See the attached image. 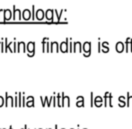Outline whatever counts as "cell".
Wrapping results in <instances>:
<instances>
[{
    "label": "cell",
    "mask_w": 132,
    "mask_h": 129,
    "mask_svg": "<svg viewBox=\"0 0 132 129\" xmlns=\"http://www.w3.org/2000/svg\"><path fill=\"white\" fill-rule=\"evenodd\" d=\"M91 49H92V46H91V42L90 41H85L83 45V51L84 53V56L85 58H88L90 57L91 55Z\"/></svg>",
    "instance_id": "cell-1"
},
{
    "label": "cell",
    "mask_w": 132,
    "mask_h": 129,
    "mask_svg": "<svg viewBox=\"0 0 132 129\" xmlns=\"http://www.w3.org/2000/svg\"><path fill=\"white\" fill-rule=\"evenodd\" d=\"M59 50L62 53H67L69 51V39L67 38L66 41L61 42L60 46H59Z\"/></svg>",
    "instance_id": "cell-2"
},
{
    "label": "cell",
    "mask_w": 132,
    "mask_h": 129,
    "mask_svg": "<svg viewBox=\"0 0 132 129\" xmlns=\"http://www.w3.org/2000/svg\"><path fill=\"white\" fill-rule=\"evenodd\" d=\"M27 51H28V56L30 58L33 57L35 55V43L32 41H30L27 44Z\"/></svg>",
    "instance_id": "cell-3"
},
{
    "label": "cell",
    "mask_w": 132,
    "mask_h": 129,
    "mask_svg": "<svg viewBox=\"0 0 132 129\" xmlns=\"http://www.w3.org/2000/svg\"><path fill=\"white\" fill-rule=\"evenodd\" d=\"M11 106L14 107V99L13 98V96H9L8 93H5V107Z\"/></svg>",
    "instance_id": "cell-4"
},
{
    "label": "cell",
    "mask_w": 132,
    "mask_h": 129,
    "mask_svg": "<svg viewBox=\"0 0 132 129\" xmlns=\"http://www.w3.org/2000/svg\"><path fill=\"white\" fill-rule=\"evenodd\" d=\"M61 99H62V107H70V98L66 96L64 93H61Z\"/></svg>",
    "instance_id": "cell-5"
},
{
    "label": "cell",
    "mask_w": 132,
    "mask_h": 129,
    "mask_svg": "<svg viewBox=\"0 0 132 129\" xmlns=\"http://www.w3.org/2000/svg\"><path fill=\"white\" fill-rule=\"evenodd\" d=\"M76 105L77 108H84L85 107V98L83 96H77Z\"/></svg>",
    "instance_id": "cell-6"
},
{
    "label": "cell",
    "mask_w": 132,
    "mask_h": 129,
    "mask_svg": "<svg viewBox=\"0 0 132 129\" xmlns=\"http://www.w3.org/2000/svg\"><path fill=\"white\" fill-rule=\"evenodd\" d=\"M103 98L102 96H96L94 98V106H96L97 108L103 106Z\"/></svg>",
    "instance_id": "cell-7"
},
{
    "label": "cell",
    "mask_w": 132,
    "mask_h": 129,
    "mask_svg": "<svg viewBox=\"0 0 132 129\" xmlns=\"http://www.w3.org/2000/svg\"><path fill=\"white\" fill-rule=\"evenodd\" d=\"M54 13H55V12H54V10H51V9H48V10L46 11L45 16H46V18H47L48 21H52V22H54V20H53Z\"/></svg>",
    "instance_id": "cell-8"
},
{
    "label": "cell",
    "mask_w": 132,
    "mask_h": 129,
    "mask_svg": "<svg viewBox=\"0 0 132 129\" xmlns=\"http://www.w3.org/2000/svg\"><path fill=\"white\" fill-rule=\"evenodd\" d=\"M82 49H83V46H82L81 42L77 41L74 43V49H73V52H82Z\"/></svg>",
    "instance_id": "cell-9"
},
{
    "label": "cell",
    "mask_w": 132,
    "mask_h": 129,
    "mask_svg": "<svg viewBox=\"0 0 132 129\" xmlns=\"http://www.w3.org/2000/svg\"><path fill=\"white\" fill-rule=\"evenodd\" d=\"M21 50L23 52H26V45H25V43L23 41L17 43V52H20Z\"/></svg>",
    "instance_id": "cell-10"
},
{
    "label": "cell",
    "mask_w": 132,
    "mask_h": 129,
    "mask_svg": "<svg viewBox=\"0 0 132 129\" xmlns=\"http://www.w3.org/2000/svg\"><path fill=\"white\" fill-rule=\"evenodd\" d=\"M115 49H116V51L118 53L123 52V51H124V44H123V42H121V41L117 42L116 46H115Z\"/></svg>",
    "instance_id": "cell-11"
},
{
    "label": "cell",
    "mask_w": 132,
    "mask_h": 129,
    "mask_svg": "<svg viewBox=\"0 0 132 129\" xmlns=\"http://www.w3.org/2000/svg\"><path fill=\"white\" fill-rule=\"evenodd\" d=\"M59 52V43L57 41H53L51 43V52Z\"/></svg>",
    "instance_id": "cell-12"
},
{
    "label": "cell",
    "mask_w": 132,
    "mask_h": 129,
    "mask_svg": "<svg viewBox=\"0 0 132 129\" xmlns=\"http://www.w3.org/2000/svg\"><path fill=\"white\" fill-rule=\"evenodd\" d=\"M13 9H14V14H13V18H14V21L16 20V14H18V15H19V20L21 21V19H22L21 14H23V13L21 12V10H20V9H16L14 5L13 6Z\"/></svg>",
    "instance_id": "cell-13"
},
{
    "label": "cell",
    "mask_w": 132,
    "mask_h": 129,
    "mask_svg": "<svg viewBox=\"0 0 132 129\" xmlns=\"http://www.w3.org/2000/svg\"><path fill=\"white\" fill-rule=\"evenodd\" d=\"M44 16H45V13L43 12V10H42V9H39V10L36 12V18L39 20V21H42V20H43Z\"/></svg>",
    "instance_id": "cell-14"
},
{
    "label": "cell",
    "mask_w": 132,
    "mask_h": 129,
    "mask_svg": "<svg viewBox=\"0 0 132 129\" xmlns=\"http://www.w3.org/2000/svg\"><path fill=\"white\" fill-rule=\"evenodd\" d=\"M119 100V106L120 108H124L125 106H127V103H126V98L124 96H120L118 99Z\"/></svg>",
    "instance_id": "cell-15"
},
{
    "label": "cell",
    "mask_w": 132,
    "mask_h": 129,
    "mask_svg": "<svg viewBox=\"0 0 132 129\" xmlns=\"http://www.w3.org/2000/svg\"><path fill=\"white\" fill-rule=\"evenodd\" d=\"M31 12H30V10H28V9H25V10H23V20H25V21H29L30 19H31Z\"/></svg>",
    "instance_id": "cell-16"
},
{
    "label": "cell",
    "mask_w": 132,
    "mask_h": 129,
    "mask_svg": "<svg viewBox=\"0 0 132 129\" xmlns=\"http://www.w3.org/2000/svg\"><path fill=\"white\" fill-rule=\"evenodd\" d=\"M26 106L29 107V108L34 106V97H33V96H28L27 97Z\"/></svg>",
    "instance_id": "cell-17"
},
{
    "label": "cell",
    "mask_w": 132,
    "mask_h": 129,
    "mask_svg": "<svg viewBox=\"0 0 132 129\" xmlns=\"http://www.w3.org/2000/svg\"><path fill=\"white\" fill-rule=\"evenodd\" d=\"M11 19V11L9 9L4 10V21H8Z\"/></svg>",
    "instance_id": "cell-18"
},
{
    "label": "cell",
    "mask_w": 132,
    "mask_h": 129,
    "mask_svg": "<svg viewBox=\"0 0 132 129\" xmlns=\"http://www.w3.org/2000/svg\"><path fill=\"white\" fill-rule=\"evenodd\" d=\"M108 45H109V43H108L107 41H104L102 43V50H103V52H104V53L109 52L110 49H109V46Z\"/></svg>",
    "instance_id": "cell-19"
},
{
    "label": "cell",
    "mask_w": 132,
    "mask_h": 129,
    "mask_svg": "<svg viewBox=\"0 0 132 129\" xmlns=\"http://www.w3.org/2000/svg\"><path fill=\"white\" fill-rule=\"evenodd\" d=\"M130 40L131 38H128L127 40H126V42H125V47H126V52L129 53L130 52Z\"/></svg>",
    "instance_id": "cell-20"
},
{
    "label": "cell",
    "mask_w": 132,
    "mask_h": 129,
    "mask_svg": "<svg viewBox=\"0 0 132 129\" xmlns=\"http://www.w3.org/2000/svg\"><path fill=\"white\" fill-rule=\"evenodd\" d=\"M23 93H18V107H23Z\"/></svg>",
    "instance_id": "cell-21"
},
{
    "label": "cell",
    "mask_w": 132,
    "mask_h": 129,
    "mask_svg": "<svg viewBox=\"0 0 132 129\" xmlns=\"http://www.w3.org/2000/svg\"><path fill=\"white\" fill-rule=\"evenodd\" d=\"M127 107H131L132 106V96H130L129 93H127Z\"/></svg>",
    "instance_id": "cell-22"
},
{
    "label": "cell",
    "mask_w": 132,
    "mask_h": 129,
    "mask_svg": "<svg viewBox=\"0 0 132 129\" xmlns=\"http://www.w3.org/2000/svg\"><path fill=\"white\" fill-rule=\"evenodd\" d=\"M57 106L59 108L62 107V99H61V93H57Z\"/></svg>",
    "instance_id": "cell-23"
},
{
    "label": "cell",
    "mask_w": 132,
    "mask_h": 129,
    "mask_svg": "<svg viewBox=\"0 0 132 129\" xmlns=\"http://www.w3.org/2000/svg\"><path fill=\"white\" fill-rule=\"evenodd\" d=\"M90 99H91V107L94 106V93H90Z\"/></svg>",
    "instance_id": "cell-24"
},
{
    "label": "cell",
    "mask_w": 132,
    "mask_h": 129,
    "mask_svg": "<svg viewBox=\"0 0 132 129\" xmlns=\"http://www.w3.org/2000/svg\"><path fill=\"white\" fill-rule=\"evenodd\" d=\"M111 101H112V94L110 93V95H109V106H110V108H112V103H111Z\"/></svg>",
    "instance_id": "cell-25"
},
{
    "label": "cell",
    "mask_w": 132,
    "mask_h": 129,
    "mask_svg": "<svg viewBox=\"0 0 132 129\" xmlns=\"http://www.w3.org/2000/svg\"><path fill=\"white\" fill-rule=\"evenodd\" d=\"M53 107H56L57 105V97L55 96V93H53Z\"/></svg>",
    "instance_id": "cell-26"
},
{
    "label": "cell",
    "mask_w": 132,
    "mask_h": 129,
    "mask_svg": "<svg viewBox=\"0 0 132 129\" xmlns=\"http://www.w3.org/2000/svg\"><path fill=\"white\" fill-rule=\"evenodd\" d=\"M4 104H5V99H4V98L2 96H0V108L3 107Z\"/></svg>",
    "instance_id": "cell-27"
},
{
    "label": "cell",
    "mask_w": 132,
    "mask_h": 129,
    "mask_svg": "<svg viewBox=\"0 0 132 129\" xmlns=\"http://www.w3.org/2000/svg\"><path fill=\"white\" fill-rule=\"evenodd\" d=\"M14 107H18V93L17 95L14 97Z\"/></svg>",
    "instance_id": "cell-28"
},
{
    "label": "cell",
    "mask_w": 132,
    "mask_h": 129,
    "mask_svg": "<svg viewBox=\"0 0 132 129\" xmlns=\"http://www.w3.org/2000/svg\"><path fill=\"white\" fill-rule=\"evenodd\" d=\"M40 101H42V107H45V106H46V100H45V99H43V98H42V96L40 97Z\"/></svg>",
    "instance_id": "cell-29"
},
{
    "label": "cell",
    "mask_w": 132,
    "mask_h": 129,
    "mask_svg": "<svg viewBox=\"0 0 132 129\" xmlns=\"http://www.w3.org/2000/svg\"><path fill=\"white\" fill-rule=\"evenodd\" d=\"M5 42H3V41H1V52H5Z\"/></svg>",
    "instance_id": "cell-30"
},
{
    "label": "cell",
    "mask_w": 132,
    "mask_h": 129,
    "mask_svg": "<svg viewBox=\"0 0 132 129\" xmlns=\"http://www.w3.org/2000/svg\"><path fill=\"white\" fill-rule=\"evenodd\" d=\"M73 42H69V52H73Z\"/></svg>",
    "instance_id": "cell-31"
},
{
    "label": "cell",
    "mask_w": 132,
    "mask_h": 129,
    "mask_svg": "<svg viewBox=\"0 0 132 129\" xmlns=\"http://www.w3.org/2000/svg\"><path fill=\"white\" fill-rule=\"evenodd\" d=\"M98 52H102V43L98 42Z\"/></svg>",
    "instance_id": "cell-32"
},
{
    "label": "cell",
    "mask_w": 132,
    "mask_h": 129,
    "mask_svg": "<svg viewBox=\"0 0 132 129\" xmlns=\"http://www.w3.org/2000/svg\"><path fill=\"white\" fill-rule=\"evenodd\" d=\"M34 8H35V6H34V5L31 6V9H32V13H31V16H32V20L34 21Z\"/></svg>",
    "instance_id": "cell-33"
},
{
    "label": "cell",
    "mask_w": 132,
    "mask_h": 129,
    "mask_svg": "<svg viewBox=\"0 0 132 129\" xmlns=\"http://www.w3.org/2000/svg\"><path fill=\"white\" fill-rule=\"evenodd\" d=\"M16 42H14V52H17V47H16Z\"/></svg>",
    "instance_id": "cell-34"
},
{
    "label": "cell",
    "mask_w": 132,
    "mask_h": 129,
    "mask_svg": "<svg viewBox=\"0 0 132 129\" xmlns=\"http://www.w3.org/2000/svg\"><path fill=\"white\" fill-rule=\"evenodd\" d=\"M130 52H132V39L130 40Z\"/></svg>",
    "instance_id": "cell-35"
},
{
    "label": "cell",
    "mask_w": 132,
    "mask_h": 129,
    "mask_svg": "<svg viewBox=\"0 0 132 129\" xmlns=\"http://www.w3.org/2000/svg\"><path fill=\"white\" fill-rule=\"evenodd\" d=\"M22 129H27V126H26V125H24V126H23V128H22Z\"/></svg>",
    "instance_id": "cell-36"
},
{
    "label": "cell",
    "mask_w": 132,
    "mask_h": 129,
    "mask_svg": "<svg viewBox=\"0 0 132 129\" xmlns=\"http://www.w3.org/2000/svg\"><path fill=\"white\" fill-rule=\"evenodd\" d=\"M54 129H59V128H57V125H55V128H54Z\"/></svg>",
    "instance_id": "cell-37"
},
{
    "label": "cell",
    "mask_w": 132,
    "mask_h": 129,
    "mask_svg": "<svg viewBox=\"0 0 132 129\" xmlns=\"http://www.w3.org/2000/svg\"><path fill=\"white\" fill-rule=\"evenodd\" d=\"M9 129H13V126H9Z\"/></svg>",
    "instance_id": "cell-38"
},
{
    "label": "cell",
    "mask_w": 132,
    "mask_h": 129,
    "mask_svg": "<svg viewBox=\"0 0 132 129\" xmlns=\"http://www.w3.org/2000/svg\"><path fill=\"white\" fill-rule=\"evenodd\" d=\"M3 11H4L3 9H0V14H1V12H3Z\"/></svg>",
    "instance_id": "cell-39"
},
{
    "label": "cell",
    "mask_w": 132,
    "mask_h": 129,
    "mask_svg": "<svg viewBox=\"0 0 132 129\" xmlns=\"http://www.w3.org/2000/svg\"><path fill=\"white\" fill-rule=\"evenodd\" d=\"M1 129H5V128H1Z\"/></svg>",
    "instance_id": "cell-40"
},
{
    "label": "cell",
    "mask_w": 132,
    "mask_h": 129,
    "mask_svg": "<svg viewBox=\"0 0 132 129\" xmlns=\"http://www.w3.org/2000/svg\"><path fill=\"white\" fill-rule=\"evenodd\" d=\"M84 129H87V128H84Z\"/></svg>",
    "instance_id": "cell-41"
},
{
    "label": "cell",
    "mask_w": 132,
    "mask_h": 129,
    "mask_svg": "<svg viewBox=\"0 0 132 129\" xmlns=\"http://www.w3.org/2000/svg\"><path fill=\"white\" fill-rule=\"evenodd\" d=\"M70 129H74V128H70Z\"/></svg>",
    "instance_id": "cell-42"
},
{
    "label": "cell",
    "mask_w": 132,
    "mask_h": 129,
    "mask_svg": "<svg viewBox=\"0 0 132 129\" xmlns=\"http://www.w3.org/2000/svg\"><path fill=\"white\" fill-rule=\"evenodd\" d=\"M48 129H51V128H48Z\"/></svg>",
    "instance_id": "cell-43"
},
{
    "label": "cell",
    "mask_w": 132,
    "mask_h": 129,
    "mask_svg": "<svg viewBox=\"0 0 132 129\" xmlns=\"http://www.w3.org/2000/svg\"><path fill=\"white\" fill-rule=\"evenodd\" d=\"M39 129H42V128H39Z\"/></svg>",
    "instance_id": "cell-44"
},
{
    "label": "cell",
    "mask_w": 132,
    "mask_h": 129,
    "mask_svg": "<svg viewBox=\"0 0 132 129\" xmlns=\"http://www.w3.org/2000/svg\"><path fill=\"white\" fill-rule=\"evenodd\" d=\"M77 129H79V128H77Z\"/></svg>",
    "instance_id": "cell-45"
},
{
    "label": "cell",
    "mask_w": 132,
    "mask_h": 129,
    "mask_svg": "<svg viewBox=\"0 0 132 129\" xmlns=\"http://www.w3.org/2000/svg\"><path fill=\"white\" fill-rule=\"evenodd\" d=\"M27 129H29V128H27Z\"/></svg>",
    "instance_id": "cell-46"
},
{
    "label": "cell",
    "mask_w": 132,
    "mask_h": 129,
    "mask_svg": "<svg viewBox=\"0 0 132 129\" xmlns=\"http://www.w3.org/2000/svg\"><path fill=\"white\" fill-rule=\"evenodd\" d=\"M0 43H1V42H0Z\"/></svg>",
    "instance_id": "cell-47"
}]
</instances>
